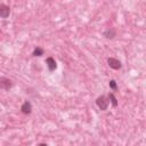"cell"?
Wrapping results in <instances>:
<instances>
[{
	"label": "cell",
	"instance_id": "6da1fadb",
	"mask_svg": "<svg viewBox=\"0 0 146 146\" xmlns=\"http://www.w3.org/2000/svg\"><path fill=\"white\" fill-rule=\"evenodd\" d=\"M96 105L99 107V110L102 111H106L107 107H108V100L105 96H99L97 99H96Z\"/></svg>",
	"mask_w": 146,
	"mask_h": 146
},
{
	"label": "cell",
	"instance_id": "7a4b0ae2",
	"mask_svg": "<svg viewBox=\"0 0 146 146\" xmlns=\"http://www.w3.org/2000/svg\"><path fill=\"white\" fill-rule=\"evenodd\" d=\"M107 64H108V66H110L111 68H113V70H120V68L122 67L121 62H120L119 59H116V58H113V57L107 58Z\"/></svg>",
	"mask_w": 146,
	"mask_h": 146
},
{
	"label": "cell",
	"instance_id": "3957f363",
	"mask_svg": "<svg viewBox=\"0 0 146 146\" xmlns=\"http://www.w3.org/2000/svg\"><path fill=\"white\" fill-rule=\"evenodd\" d=\"M11 86H13V82H11L9 79H7V78L0 79V88H1V89H3V90H9V89L11 88Z\"/></svg>",
	"mask_w": 146,
	"mask_h": 146
},
{
	"label": "cell",
	"instance_id": "277c9868",
	"mask_svg": "<svg viewBox=\"0 0 146 146\" xmlns=\"http://www.w3.org/2000/svg\"><path fill=\"white\" fill-rule=\"evenodd\" d=\"M9 14H10V8H9V6H7V5H5V3H1V5H0V17L7 18V17L9 16Z\"/></svg>",
	"mask_w": 146,
	"mask_h": 146
},
{
	"label": "cell",
	"instance_id": "5b68a950",
	"mask_svg": "<svg viewBox=\"0 0 146 146\" xmlns=\"http://www.w3.org/2000/svg\"><path fill=\"white\" fill-rule=\"evenodd\" d=\"M46 64H47V67H48V70H49L50 72H52V71H55V70L57 68L56 60H55L52 57H47V59H46Z\"/></svg>",
	"mask_w": 146,
	"mask_h": 146
},
{
	"label": "cell",
	"instance_id": "8992f818",
	"mask_svg": "<svg viewBox=\"0 0 146 146\" xmlns=\"http://www.w3.org/2000/svg\"><path fill=\"white\" fill-rule=\"evenodd\" d=\"M21 111H22V113H24V114H30V113L32 112V104H31L29 100H25V102L22 104V106H21Z\"/></svg>",
	"mask_w": 146,
	"mask_h": 146
},
{
	"label": "cell",
	"instance_id": "52a82bcc",
	"mask_svg": "<svg viewBox=\"0 0 146 146\" xmlns=\"http://www.w3.org/2000/svg\"><path fill=\"white\" fill-rule=\"evenodd\" d=\"M104 36L106 39H113L114 36H116V31L114 29H107L105 32H104Z\"/></svg>",
	"mask_w": 146,
	"mask_h": 146
},
{
	"label": "cell",
	"instance_id": "ba28073f",
	"mask_svg": "<svg viewBox=\"0 0 146 146\" xmlns=\"http://www.w3.org/2000/svg\"><path fill=\"white\" fill-rule=\"evenodd\" d=\"M108 99H110V102L112 103L113 107H116V106H117V99H116V97L114 96L113 92H110V94H108Z\"/></svg>",
	"mask_w": 146,
	"mask_h": 146
},
{
	"label": "cell",
	"instance_id": "9c48e42d",
	"mask_svg": "<svg viewBox=\"0 0 146 146\" xmlns=\"http://www.w3.org/2000/svg\"><path fill=\"white\" fill-rule=\"evenodd\" d=\"M43 52H44V51H43V49H42V48H40V47H35V48H34V50H33V54H32V55H33V56H35V57H36V56L39 57V56H42V55H43Z\"/></svg>",
	"mask_w": 146,
	"mask_h": 146
},
{
	"label": "cell",
	"instance_id": "30bf717a",
	"mask_svg": "<svg viewBox=\"0 0 146 146\" xmlns=\"http://www.w3.org/2000/svg\"><path fill=\"white\" fill-rule=\"evenodd\" d=\"M108 84H110V88H111V89H113V90H115V89L117 88V84H116L115 80H111Z\"/></svg>",
	"mask_w": 146,
	"mask_h": 146
}]
</instances>
